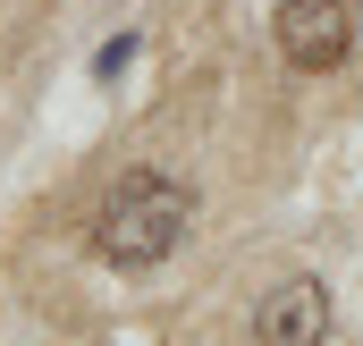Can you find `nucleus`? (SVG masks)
<instances>
[{
    "mask_svg": "<svg viewBox=\"0 0 363 346\" xmlns=\"http://www.w3.org/2000/svg\"><path fill=\"white\" fill-rule=\"evenodd\" d=\"M271 34L296 77H330V68L355 60V0H279Z\"/></svg>",
    "mask_w": 363,
    "mask_h": 346,
    "instance_id": "nucleus-2",
    "label": "nucleus"
},
{
    "mask_svg": "<svg viewBox=\"0 0 363 346\" xmlns=\"http://www.w3.org/2000/svg\"><path fill=\"white\" fill-rule=\"evenodd\" d=\"M186 220H194V194L169 169H127L101 194V211H93V254L110 270H161L178 254Z\"/></svg>",
    "mask_w": 363,
    "mask_h": 346,
    "instance_id": "nucleus-1",
    "label": "nucleus"
},
{
    "mask_svg": "<svg viewBox=\"0 0 363 346\" xmlns=\"http://www.w3.org/2000/svg\"><path fill=\"white\" fill-rule=\"evenodd\" d=\"M330 287L321 279H279L271 296L254 304V338L262 346H330Z\"/></svg>",
    "mask_w": 363,
    "mask_h": 346,
    "instance_id": "nucleus-3",
    "label": "nucleus"
}]
</instances>
